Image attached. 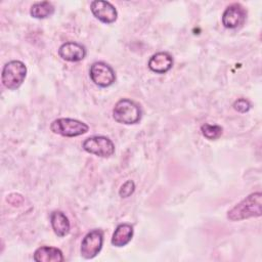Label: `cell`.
I'll use <instances>...</instances> for the list:
<instances>
[{"label":"cell","instance_id":"cell-1","mask_svg":"<svg viewBox=\"0 0 262 262\" xmlns=\"http://www.w3.org/2000/svg\"><path fill=\"white\" fill-rule=\"evenodd\" d=\"M262 193L253 192L246 196L227 212L230 221H241L252 217H260L262 214Z\"/></svg>","mask_w":262,"mask_h":262},{"label":"cell","instance_id":"cell-2","mask_svg":"<svg viewBox=\"0 0 262 262\" xmlns=\"http://www.w3.org/2000/svg\"><path fill=\"white\" fill-rule=\"evenodd\" d=\"M141 108L138 103L129 99H120L113 108V117L115 121L121 124H136L141 119Z\"/></svg>","mask_w":262,"mask_h":262},{"label":"cell","instance_id":"cell-3","mask_svg":"<svg viewBox=\"0 0 262 262\" xmlns=\"http://www.w3.org/2000/svg\"><path fill=\"white\" fill-rule=\"evenodd\" d=\"M27 76V67L20 60H11L7 62L2 70V84L9 90L17 89Z\"/></svg>","mask_w":262,"mask_h":262},{"label":"cell","instance_id":"cell-4","mask_svg":"<svg viewBox=\"0 0 262 262\" xmlns=\"http://www.w3.org/2000/svg\"><path fill=\"white\" fill-rule=\"evenodd\" d=\"M50 130L54 134L64 137H76L88 132L87 124L71 118H59L54 120L50 125Z\"/></svg>","mask_w":262,"mask_h":262},{"label":"cell","instance_id":"cell-5","mask_svg":"<svg viewBox=\"0 0 262 262\" xmlns=\"http://www.w3.org/2000/svg\"><path fill=\"white\" fill-rule=\"evenodd\" d=\"M82 146L87 152L101 158H108L115 152V144L106 136L88 137L84 140Z\"/></svg>","mask_w":262,"mask_h":262},{"label":"cell","instance_id":"cell-6","mask_svg":"<svg viewBox=\"0 0 262 262\" xmlns=\"http://www.w3.org/2000/svg\"><path fill=\"white\" fill-rule=\"evenodd\" d=\"M92 82L99 87H108L116 81L114 69L103 61L94 62L89 71Z\"/></svg>","mask_w":262,"mask_h":262},{"label":"cell","instance_id":"cell-7","mask_svg":"<svg viewBox=\"0 0 262 262\" xmlns=\"http://www.w3.org/2000/svg\"><path fill=\"white\" fill-rule=\"evenodd\" d=\"M103 244V231L101 229H93L89 231L81 243V256L84 259L94 258L101 250Z\"/></svg>","mask_w":262,"mask_h":262},{"label":"cell","instance_id":"cell-8","mask_svg":"<svg viewBox=\"0 0 262 262\" xmlns=\"http://www.w3.org/2000/svg\"><path fill=\"white\" fill-rule=\"evenodd\" d=\"M247 18V11L238 3L229 5L222 14V25L227 29H236L244 25Z\"/></svg>","mask_w":262,"mask_h":262},{"label":"cell","instance_id":"cell-9","mask_svg":"<svg viewBox=\"0 0 262 262\" xmlns=\"http://www.w3.org/2000/svg\"><path fill=\"white\" fill-rule=\"evenodd\" d=\"M92 14L100 21L104 24H112L118 17V12L115 6L108 1L96 0L90 4Z\"/></svg>","mask_w":262,"mask_h":262},{"label":"cell","instance_id":"cell-10","mask_svg":"<svg viewBox=\"0 0 262 262\" xmlns=\"http://www.w3.org/2000/svg\"><path fill=\"white\" fill-rule=\"evenodd\" d=\"M59 56L67 61H80L86 56V49L83 45L76 42H66L58 49Z\"/></svg>","mask_w":262,"mask_h":262},{"label":"cell","instance_id":"cell-11","mask_svg":"<svg viewBox=\"0 0 262 262\" xmlns=\"http://www.w3.org/2000/svg\"><path fill=\"white\" fill-rule=\"evenodd\" d=\"M173 66V58L170 53L161 51L157 52L148 60V68L157 74L167 73Z\"/></svg>","mask_w":262,"mask_h":262},{"label":"cell","instance_id":"cell-12","mask_svg":"<svg viewBox=\"0 0 262 262\" xmlns=\"http://www.w3.org/2000/svg\"><path fill=\"white\" fill-rule=\"evenodd\" d=\"M34 260L37 262H62L64 257L62 252L50 246H42L38 248L34 253Z\"/></svg>","mask_w":262,"mask_h":262},{"label":"cell","instance_id":"cell-13","mask_svg":"<svg viewBox=\"0 0 262 262\" xmlns=\"http://www.w3.org/2000/svg\"><path fill=\"white\" fill-rule=\"evenodd\" d=\"M50 222L52 229L57 236L62 237L70 232L71 224L63 212L53 211L50 215Z\"/></svg>","mask_w":262,"mask_h":262},{"label":"cell","instance_id":"cell-14","mask_svg":"<svg viewBox=\"0 0 262 262\" xmlns=\"http://www.w3.org/2000/svg\"><path fill=\"white\" fill-rule=\"evenodd\" d=\"M133 236V226L128 223H122L117 226L112 236V244L115 247H124L130 243Z\"/></svg>","mask_w":262,"mask_h":262},{"label":"cell","instance_id":"cell-15","mask_svg":"<svg viewBox=\"0 0 262 262\" xmlns=\"http://www.w3.org/2000/svg\"><path fill=\"white\" fill-rule=\"evenodd\" d=\"M53 12H54V6L49 1L36 2L31 6V9H30L31 15L38 19L46 18L52 15Z\"/></svg>","mask_w":262,"mask_h":262},{"label":"cell","instance_id":"cell-16","mask_svg":"<svg viewBox=\"0 0 262 262\" xmlns=\"http://www.w3.org/2000/svg\"><path fill=\"white\" fill-rule=\"evenodd\" d=\"M202 134L209 140L218 139L222 134V127L219 125H212L205 123L201 126Z\"/></svg>","mask_w":262,"mask_h":262},{"label":"cell","instance_id":"cell-17","mask_svg":"<svg viewBox=\"0 0 262 262\" xmlns=\"http://www.w3.org/2000/svg\"><path fill=\"white\" fill-rule=\"evenodd\" d=\"M135 190V184L132 180H127L120 188L119 194L121 198H128L130 196Z\"/></svg>","mask_w":262,"mask_h":262},{"label":"cell","instance_id":"cell-18","mask_svg":"<svg viewBox=\"0 0 262 262\" xmlns=\"http://www.w3.org/2000/svg\"><path fill=\"white\" fill-rule=\"evenodd\" d=\"M232 106L238 113H247L251 108V103L246 98H238L233 102Z\"/></svg>","mask_w":262,"mask_h":262}]
</instances>
